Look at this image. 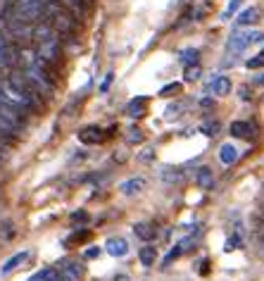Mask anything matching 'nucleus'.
<instances>
[{
    "mask_svg": "<svg viewBox=\"0 0 264 281\" xmlns=\"http://www.w3.org/2000/svg\"><path fill=\"white\" fill-rule=\"evenodd\" d=\"M36 55L43 64H57V62L62 60V41L57 38V34L48 36V38H43L38 41V50H36Z\"/></svg>",
    "mask_w": 264,
    "mask_h": 281,
    "instance_id": "obj_1",
    "label": "nucleus"
},
{
    "mask_svg": "<svg viewBox=\"0 0 264 281\" xmlns=\"http://www.w3.org/2000/svg\"><path fill=\"white\" fill-rule=\"evenodd\" d=\"M262 41H264L262 31H250V29H243V31H236V34L229 38V43H226V50H229V53H243V50H248L250 46H255V43H262Z\"/></svg>",
    "mask_w": 264,
    "mask_h": 281,
    "instance_id": "obj_2",
    "label": "nucleus"
},
{
    "mask_svg": "<svg viewBox=\"0 0 264 281\" xmlns=\"http://www.w3.org/2000/svg\"><path fill=\"white\" fill-rule=\"evenodd\" d=\"M84 272L86 267L81 262H74V260H67V262H60L55 267V276L53 281H81L84 279Z\"/></svg>",
    "mask_w": 264,
    "mask_h": 281,
    "instance_id": "obj_3",
    "label": "nucleus"
},
{
    "mask_svg": "<svg viewBox=\"0 0 264 281\" xmlns=\"http://www.w3.org/2000/svg\"><path fill=\"white\" fill-rule=\"evenodd\" d=\"M79 141L88 145H98L105 141V131L100 126H84V129L79 131Z\"/></svg>",
    "mask_w": 264,
    "mask_h": 281,
    "instance_id": "obj_4",
    "label": "nucleus"
},
{
    "mask_svg": "<svg viewBox=\"0 0 264 281\" xmlns=\"http://www.w3.org/2000/svg\"><path fill=\"white\" fill-rule=\"evenodd\" d=\"M105 250H107V255H112V257H124V255L129 253V243H126V239L114 236V239L105 241Z\"/></svg>",
    "mask_w": 264,
    "mask_h": 281,
    "instance_id": "obj_5",
    "label": "nucleus"
},
{
    "mask_svg": "<svg viewBox=\"0 0 264 281\" xmlns=\"http://www.w3.org/2000/svg\"><path fill=\"white\" fill-rule=\"evenodd\" d=\"M146 107H148V98L138 96V98H133V100H129V105H126V115L131 117V119H140V117L146 115Z\"/></svg>",
    "mask_w": 264,
    "mask_h": 281,
    "instance_id": "obj_6",
    "label": "nucleus"
},
{
    "mask_svg": "<svg viewBox=\"0 0 264 281\" xmlns=\"http://www.w3.org/2000/svg\"><path fill=\"white\" fill-rule=\"evenodd\" d=\"M62 5H64V10H69L79 21L84 19L86 12H88V0H62Z\"/></svg>",
    "mask_w": 264,
    "mask_h": 281,
    "instance_id": "obj_7",
    "label": "nucleus"
},
{
    "mask_svg": "<svg viewBox=\"0 0 264 281\" xmlns=\"http://www.w3.org/2000/svg\"><path fill=\"white\" fill-rule=\"evenodd\" d=\"M229 131L233 138H252L255 136V126H252L250 122H233L229 126Z\"/></svg>",
    "mask_w": 264,
    "mask_h": 281,
    "instance_id": "obj_8",
    "label": "nucleus"
},
{
    "mask_svg": "<svg viewBox=\"0 0 264 281\" xmlns=\"http://www.w3.org/2000/svg\"><path fill=\"white\" fill-rule=\"evenodd\" d=\"M27 257H29V250H21V253L12 255L10 260H5V262H3V267H0V274H3V276H7V274H10V272H14V269L19 267L21 262H27Z\"/></svg>",
    "mask_w": 264,
    "mask_h": 281,
    "instance_id": "obj_9",
    "label": "nucleus"
},
{
    "mask_svg": "<svg viewBox=\"0 0 264 281\" xmlns=\"http://www.w3.org/2000/svg\"><path fill=\"white\" fill-rule=\"evenodd\" d=\"M238 155H241V153H238V148L233 143H224L222 148H219V162H222V165H233V162H236L238 160Z\"/></svg>",
    "mask_w": 264,
    "mask_h": 281,
    "instance_id": "obj_10",
    "label": "nucleus"
},
{
    "mask_svg": "<svg viewBox=\"0 0 264 281\" xmlns=\"http://www.w3.org/2000/svg\"><path fill=\"white\" fill-rule=\"evenodd\" d=\"M143 188H146V181H143V179H126L124 184L119 186V191L124 193V196H138Z\"/></svg>",
    "mask_w": 264,
    "mask_h": 281,
    "instance_id": "obj_11",
    "label": "nucleus"
},
{
    "mask_svg": "<svg viewBox=\"0 0 264 281\" xmlns=\"http://www.w3.org/2000/svg\"><path fill=\"white\" fill-rule=\"evenodd\" d=\"M195 181H198V186H200V188L209 191V188L214 186V177H212V169H209V167H200V169H198V174H195Z\"/></svg>",
    "mask_w": 264,
    "mask_h": 281,
    "instance_id": "obj_12",
    "label": "nucleus"
},
{
    "mask_svg": "<svg viewBox=\"0 0 264 281\" xmlns=\"http://www.w3.org/2000/svg\"><path fill=\"white\" fill-rule=\"evenodd\" d=\"M257 19H259V10H257V7H248V10H243V12L236 17L238 27H250V24H255Z\"/></svg>",
    "mask_w": 264,
    "mask_h": 281,
    "instance_id": "obj_13",
    "label": "nucleus"
},
{
    "mask_svg": "<svg viewBox=\"0 0 264 281\" xmlns=\"http://www.w3.org/2000/svg\"><path fill=\"white\" fill-rule=\"evenodd\" d=\"M212 93L214 96H229L231 93V81L229 76H214V81H212Z\"/></svg>",
    "mask_w": 264,
    "mask_h": 281,
    "instance_id": "obj_14",
    "label": "nucleus"
},
{
    "mask_svg": "<svg viewBox=\"0 0 264 281\" xmlns=\"http://www.w3.org/2000/svg\"><path fill=\"white\" fill-rule=\"evenodd\" d=\"M160 179L162 181H167V184H179V181L186 179V171L174 169V167H164V169L160 171Z\"/></svg>",
    "mask_w": 264,
    "mask_h": 281,
    "instance_id": "obj_15",
    "label": "nucleus"
},
{
    "mask_svg": "<svg viewBox=\"0 0 264 281\" xmlns=\"http://www.w3.org/2000/svg\"><path fill=\"white\" fill-rule=\"evenodd\" d=\"M198 57H200V50L198 48H183L179 53V60L183 67H190V64H198Z\"/></svg>",
    "mask_w": 264,
    "mask_h": 281,
    "instance_id": "obj_16",
    "label": "nucleus"
},
{
    "mask_svg": "<svg viewBox=\"0 0 264 281\" xmlns=\"http://www.w3.org/2000/svg\"><path fill=\"white\" fill-rule=\"evenodd\" d=\"M133 231H136V236H138V239H153L155 236V229H153V224H150V222H138V224L133 226Z\"/></svg>",
    "mask_w": 264,
    "mask_h": 281,
    "instance_id": "obj_17",
    "label": "nucleus"
},
{
    "mask_svg": "<svg viewBox=\"0 0 264 281\" xmlns=\"http://www.w3.org/2000/svg\"><path fill=\"white\" fill-rule=\"evenodd\" d=\"M138 257H140V262H143L146 267H153V265H155V260H157V253H155V248L146 246V248H140Z\"/></svg>",
    "mask_w": 264,
    "mask_h": 281,
    "instance_id": "obj_18",
    "label": "nucleus"
},
{
    "mask_svg": "<svg viewBox=\"0 0 264 281\" xmlns=\"http://www.w3.org/2000/svg\"><path fill=\"white\" fill-rule=\"evenodd\" d=\"M202 74L200 64H190V67H186V72H183V76H186V81H198Z\"/></svg>",
    "mask_w": 264,
    "mask_h": 281,
    "instance_id": "obj_19",
    "label": "nucleus"
},
{
    "mask_svg": "<svg viewBox=\"0 0 264 281\" xmlns=\"http://www.w3.org/2000/svg\"><path fill=\"white\" fill-rule=\"evenodd\" d=\"M53 276H55V267H48V269H41L38 274H34L29 281H53Z\"/></svg>",
    "mask_w": 264,
    "mask_h": 281,
    "instance_id": "obj_20",
    "label": "nucleus"
},
{
    "mask_svg": "<svg viewBox=\"0 0 264 281\" xmlns=\"http://www.w3.org/2000/svg\"><path fill=\"white\" fill-rule=\"evenodd\" d=\"M181 91V83L174 81V83H167V86H162L160 89V96L162 98H169V96H174V93H179Z\"/></svg>",
    "mask_w": 264,
    "mask_h": 281,
    "instance_id": "obj_21",
    "label": "nucleus"
},
{
    "mask_svg": "<svg viewBox=\"0 0 264 281\" xmlns=\"http://www.w3.org/2000/svg\"><path fill=\"white\" fill-rule=\"evenodd\" d=\"M200 131L205 134V136H217V131H219V126H217V122H202Z\"/></svg>",
    "mask_w": 264,
    "mask_h": 281,
    "instance_id": "obj_22",
    "label": "nucleus"
},
{
    "mask_svg": "<svg viewBox=\"0 0 264 281\" xmlns=\"http://www.w3.org/2000/svg\"><path fill=\"white\" fill-rule=\"evenodd\" d=\"M245 64H248V69H257V67H262V64H264V53H259V55L250 57V60L245 62Z\"/></svg>",
    "mask_w": 264,
    "mask_h": 281,
    "instance_id": "obj_23",
    "label": "nucleus"
},
{
    "mask_svg": "<svg viewBox=\"0 0 264 281\" xmlns=\"http://www.w3.org/2000/svg\"><path fill=\"white\" fill-rule=\"evenodd\" d=\"M112 81H114V74H112V72H107V76H105L103 79V83H100V93H107V91H110V86H112Z\"/></svg>",
    "mask_w": 264,
    "mask_h": 281,
    "instance_id": "obj_24",
    "label": "nucleus"
},
{
    "mask_svg": "<svg viewBox=\"0 0 264 281\" xmlns=\"http://www.w3.org/2000/svg\"><path fill=\"white\" fill-rule=\"evenodd\" d=\"M71 222H74V224H84V222H88V214H86L84 210H79V212L71 214Z\"/></svg>",
    "mask_w": 264,
    "mask_h": 281,
    "instance_id": "obj_25",
    "label": "nucleus"
},
{
    "mask_svg": "<svg viewBox=\"0 0 264 281\" xmlns=\"http://www.w3.org/2000/svg\"><path fill=\"white\" fill-rule=\"evenodd\" d=\"M129 141H131V143H140V141H143V131H140V129H131V131H129Z\"/></svg>",
    "mask_w": 264,
    "mask_h": 281,
    "instance_id": "obj_26",
    "label": "nucleus"
},
{
    "mask_svg": "<svg viewBox=\"0 0 264 281\" xmlns=\"http://www.w3.org/2000/svg\"><path fill=\"white\" fill-rule=\"evenodd\" d=\"M238 5H241V0H231L229 7H226V12H224V17H231V14L238 10Z\"/></svg>",
    "mask_w": 264,
    "mask_h": 281,
    "instance_id": "obj_27",
    "label": "nucleus"
},
{
    "mask_svg": "<svg viewBox=\"0 0 264 281\" xmlns=\"http://www.w3.org/2000/svg\"><path fill=\"white\" fill-rule=\"evenodd\" d=\"M238 243H241V239H238V236L229 239V241H226V250H229V253H231V250H236V246H238Z\"/></svg>",
    "mask_w": 264,
    "mask_h": 281,
    "instance_id": "obj_28",
    "label": "nucleus"
},
{
    "mask_svg": "<svg viewBox=\"0 0 264 281\" xmlns=\"http://www.w3.org/2000/svg\"><path fill=\"white\" fill-rule=\"evenodd\" d=\"M98 253H100L98 248H90V250H86V260H93V257H98Z\"/></svg>",
    "mask_w": 264,
    "mask_h": 281,
    "instance_id": "obj_29",
    "label": "nucleus"
},
{
    "mask_svg": "<svg viewBox=\"0 0 264 281\" xmlns=\"http://www.w3.org/2000/svg\"><path fill=\"white\" fill-rule=\"evenodd\" d=\"M200 105H202V107H207V110H209V107H214V100H200Z\"/></svg>",
    "mask_w": 264,
    "mask_h": 281,
    "instance_id": "obj_30",
    "label": "nucleus"
},
{
    "mask_svg": "<svg viewBox=\"0 0 264 281\" xmlns=\"http://www.w3.org/2000/svg\"><path fill=\"white\" fill-rule=\"evenodd\" d=\"M255 83H257V86H264V72H262V74L255 76Z\"/></svg>",
    "mask_w": 264,
    "mask_h": 281,
    "instance_id": "obj_31",
    "label": "nucleus"
},
{
    "mask_svg": "<svg viewBox=\"0 0 264 281\" xmlns=\"http://www.w3.org/2000/svg\"><path fill=\"white\" fill-rule=\"evenodd\" d=\"M155 155H153V150H146L143 153V155H140V160H153Z\"/></svg>",
    "mask_w": 264,
    "mask_h": 281,
    "instance_id": "obj_32",
    "label": "nucleus"
},
{
    "mask_svg": "<svg viewBox=\"0 0 264 281\" xmlns=\"http://www.w3.org/2000/svg\"><path fill=\"white\" fill-rule=\"evenodd\" d=\"M36 3H41V5H43V7H48V5H50V3H53V0H36Z\"/></svg>",
    "mask_w": 264,
    "mask_h": 281,
    "instance_id": "obj_33",
    "label": "nucleus"
},
{
    "mask_svg": "<svg viewBox=\"0 0 264 281\" xmlns=\"http://www.w3.org/2000/svg\"><path fill=\"white\" fill-rule=\"evenodd\" d=\"M114 281H129V276H117Z\"/></svg>",
    "mask_w": 264,
    "mask_h": 281,
    "instance_id": "obj_34",
    "label": "nucleus"
}]
</instances>
